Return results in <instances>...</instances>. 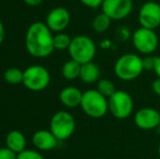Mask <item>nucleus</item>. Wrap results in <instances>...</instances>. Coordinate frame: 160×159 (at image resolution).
Returning <instances> with one entry per match:
<instances>
[{
	"mask_svg": "<svg viewBox=\"0 0 160 159\" xmlns=\"http://www.w3.org/2000/svg\"><path fill=\"white\" fill-rule=\"evenodd\" d=\"M28 52L35 58H47L55 50L53 35L46 23L34 22L28 26L25 35Z\"/></svg>",
	"mask_w": 160,
	"mask_h": 159,
	"instance_id": "1",
	"label": "nucleus"
},
{
	"mask_svg": "<svg viewBox=\"0 0 160 159\" xmlns=\"http://www.w3.org/2000/svg\"><path fill=\"white\" fill-rule=\"evenodd\" d=\"M114 73L117 77L125 82H130L143 73V58L136 53L122 55L114 63Z\"/></svg>",
	"mask_w": 160,
	"mask_h": 159,
	"instance_id": "2",
	"label": "nucleus"
},
{
	"mask_svg": "<svg viewBox=\"0 0 160 159\" xmlns=\"http://www.w3.org/2000/svg\"><path fill=\"white\" fill-rule=\"evenodd\" d=\"M81 108L89 118L100 119L109 111L108 98L101 95L97 89H88L83 93Z\"/></svg>",
	"mask_w": 160,
	"mask_h": 159,
	"instance_id": "3",
	"label": "nucleus"
},
{
	"mask_svg": "<svg viewBox=\"0 0 160 159\" xmlns=\"http://www.w3.org/2000/svg\"><path fill=\"white\" fill-rule=\"evenodd\" d=\"M69 53L71 59L84 64L94 60L96 56V45L91 37L86 35H78L73 37L69 47Z\"/></svg>",
	"mask_w": 160,
	"mask_h": 159,
	"instance_id": "4",
	"label": "nucleus"
},
{
	"mask_svg": "<svg viewBox=\"0 0 160 159\" xmlns=\"http://www.w3.org/2000/svg\"><path fill=\"white\" fill-rule=\"evenodd\" d=\"M50 131L59 141H65L73 135L76 127L74 117L64 110L58 111L50 119Z\"/></svg>",
	"mask_w": 160,
	"mask_h": 159,
	"instance_id": "5",
	"label": "nucleus"
},
{
	"mask_svg": "<svg viewBox=\"0 0 160 159\" xmlns=\"http://www.w3.org/2000/svg\"><path fill=\"white\" fill-rule=\"evenodd\" d=\"M109 112L116 119L124 120L131 117L134 108L132 96L124 91H116V93L108 98Z\"/></svg>",
	"mask_w": 160,
	"mask_h": 159,
	"instance_id": "6",
	"label": "nucleus"
},
{
	"mask_svg": "<svg viewBox=\"0 0 160 159\" xmlns=\"http://www.w3.org/2000/svg\"><path fill=\"white\" fill-rule=\"evenodd\" d=\"M50 80V73L45 67L31 66L24 70L22 84L30 91L42 92L48 87Z\"/></svg>",
	"mask_w": 160,
	"mask_h": 159,
	"instance_id": "7",
	"label": "nucleus"
},
{
	"mask_svg": "<svg viewBox=\"0 0 160 159\" xmlns=\"http://www.w3.org/2000/svg\"><path fill=\"white\" fill-rule=\"evenodd\" d=\"M132 42L135 49L143 55H152L158 47L159 38L155 30L139 27L133 33Z\"/></svg>",
	"mask_w": 160,
	"mask_h": 159,
	"instance_id": "8",
	"label": "nucleus"
},
{
	"mask_svg": "<svg viewBox=\"0 0 160 159\" xmlns=\"http://www.w3.org/2000/svg\"><path fill=\"white\" fill-rule=\"evenodd\" d=\"M101 12L107 14L112 21H120L131 14L133 0H103Z\"/></svg>",
	"mask_w": 160,
	"mask_h": 159,
	"instance_id": "9",
	"label": "nucleus"
},
{
	"mask_svg": "<svg viewBox=\"0 0 160 159\" xmlns=\"http://www.w3.org/2000/svg\"><path fill=\"white\" fill-rule=\"evenodd\" d=\"M138 22L142 27L156 30L160 26V4L156 1H147L138 11Z\"/></svg>",
	"mask_w": 160,
	"mask_h": 159,
	"instance_id": "10",
	"label": "nucleus"
},
{
	"mask_svg": "<svg viewBox=\"0 0 160 159\" xmlns=\"http://www.w3.org/2000/svg\"><path fill=\"white\" fill-rule=\"evenodd\" d=\"M134 122L141 130H155L160 127V112L152 107H144L135 112Z\"/></svg>",
	"mask_w": 160,
	"mask_h": 159,
	"instance_id": "11",
	"label": "nucleus"
},
{
	"mask_svg": "<svg viewBox=\"0 0 160 159\" xmlns=\"http://www.w3.org/2000/svg\"><path fill=\"white\" fill-rule=\"evenodd\" d=\"M71 21V15L68 9L63 7H57L53 8L50 12L47 14L46 24L51 32L60 33L63 32L65 28L69 26Z\"/></svg>",
	"mask_w": 160,
	"mask_h": 159,
	"instance_id": "12",
	"label": "nucleus"
},
{
	"mask_svg": "<svg viewBox=\"0 0 160 159\" xmlns=\"http://www.w3.org/2000/svg\"><path fill=\"white\" fill-rule=\"evenodd\" d=\"M33 144L38 151L47 152L56 148L59 140L53 135L50 130H38L33 134Z\"/></svg>",
	"mask_w": 160,
	"mask_h": 159,
	"instance_id": "13",
	"label": "nucleus"
},
{
	"mask_svg": "<svg viewBox=\"0 0 160 159\" xmlns=\"http://www.w3.org/2000/svg\"><path fill=\"white\" fill-rule=\"evenodd\" d=\"M83 93L75 86H67L61 89L59 94V99L63 106L68 108H76L81 106Z\"/></svg>",
	"mask_w": 160,
	"mask_h": 159,
	"instance_id": "14",
	"label": "nucleus"
},
{
	"mask_svg": "<svg viewBox=\"0 0 160 159\" xmlns=\"http://www.w3.org/2000/svg\"><path fill=\"white\" fill-rule=\"evenodd\" d=\"M6 146L15 154H19L26 149L25 135L19 130H12L6 136Z\"/></svg>",
	"mask_w": 160,
	"mask_h": 159,
	"instance_id": "15",
	"label": "nucleus"
},
{
	"mask_svg": "<svg viewBox=\"0 0 160 159\" xmlns=\"http://www.w3.org/2000/svg\"><path fill=\"white\" fill-rule=\"evenodd\" d=\"M100 69L95 62L91 61L81 66V72L78 79L85 84H93L99 81Z\"/></svg>",
	"mask_w": 160,
	"mask_h": 159,
	"instance_id": "16",
	"label": "nucleus"
},
{
	"mask_svg": "<svg viewBox=\"0 0 160 159\" xmlns=\"http://www.w3.org/2000/svg\"><path fill=\"white\" fill-rule=\"evenodd\" d=\"M81 66L82 64L78 63V61L73 59H70L68 61H65L62 66L61 69V73L62 77L65 80H75L80 77V72H81Z\"/></svg>",
	"mask_w": 160,
	"mask_h": 159,
	"instance_id": "17",
	"label": "nucleus"
},
{
	"mask_svg": "<svg viewBox=\"0 0 160 159\" xmlns=\"http://www.w3.org/2000/svg\"><path fill=\"white\" fill-rule=\"evenodd\" d=\"M111 21L112 20L108 17L107 14H105L103 12L98 13L93 20V26L94 31L97 33H105L107 30H109L110 25H111Z\"/></svg>",
	"mask_w": 160,
	"mask_h": 159,
	"instance_id": "18",
	"label": "nucleus"
},
{
	"mask_svg": "<svg viewBox=\"0 0 160 159\" xmlns=\"http://www.w3.org/2000/svg\"><path fill=\"white\" fill-rule=\"evenodd\" d=\"M23 75L24 71H22L19 68H9L4 71L3 73V80L8 84L11 85H18L23 83Z\"/></svg>",
	"mask_w": 160,
	"mask_h": 159,
	"instance_id": "19",
	"label": "nucleus"
},
{
	"mask_svg": "<svg viewBox=\"0 0 160 159\" xmlns=\"http://www.w3.org/2000/svg\"><path fill=\"white\" fill-rule=\"evenodd\" d=\"M97 91L103 95L105 97L109 98L110 96H112L116 93V85L109 79H99V81L97 82Z\"/></svg>",
	"mask_w": 160,
	"mask_h": 159,
	"instance_id": "20",
	"label": "nucleus"
},
{
	"mask_svg": "<svg viewBox=\"0 0 160 159\" xmlns=\"http://www.w3.org/2000/svg\"><path fill=\"white\" fill-rule=\"evenodd\" d=\"M72 38L65 33H57L56 35H53V47L55 50H65L69 49L70 44H71Z\"/></svg>",
	"mask_w": 160,
	"mask_h": 159,
	"instance_id": "21",
	"label": "nucleus"
},
{
	"mask_svg": "<svg viewBox=\"0 0 160 159\" xmlns=\"http://www.w3.org/2000/svg\"><path fill=\"white\" fill-rule=\"evenodd\" d=\"M17 159H45V157L39 152L33 149H24L23 152L18 154Z\"/></svg>",
	"mask_w": 160,
	"mask_h": 159,
	"instance_id": "22",
	"label": "nucleus"
},
{
	"mask_svg": "<svg viewBox=\"0 0 160 159\" xmlns=\"http://www.w3.org/2000/svg\"><path fill=\"white\" fill-rule=\"evenodd\" d=\"M17 155L7 146L0 148V159H17Z\"/></svg>",
	"mask_w": 160,
	"mask_h": 159,
	"instance_id": "23",
	"label": "nucleus"
},
{
	"mask_svg": "<svg viewBox=\"0 0 160 159\" xmlns=\"http://www.w3.org/2000/svg\"><path fill=\"white\" fill-rule=\"evenodd\" d=\"M155 59L156 57H152V56H147V57L143 58V68L144 71H150L154 70L155 68Z\"/></svg>",
	"mask_w": 160,
	"mask_h": 159,
	"instance_id": "24",
	"label": "nucleus"
},
{
	"mask_svg": "<svg viewBox=\"0 0 160 159\" xmlns=\"http://www.w3.org/2000/svg\"><path fill=\"white\" fill-rule=\"evenodd\" d=\"M84 6L88 7V8H92V9H97L99 7H101L102 4L103 0H80Z\"/></svg>",
	"mask_w": 160,
	"mask_h": 159,
	"instance_id": "25",
	"label": "nucleus"
},
{
	"mask_svg": "<svg viewBox=\"0 0 160 159\" xmlns=\"http://www.w3.org/2000/svg\"><path fill=\"white\" fill-rule=\"evenodd\" d=\"M117 36L121 40H127L131 36V32L128 31V27H120L117 32Z\"/></svg>",
	"mask_w": 160,
	"mask_h": 159,
	"instance_id": "26",
	"label": "nucleus"
},
{
	"mask_svg": "<svg viewBox=\"0 0 160 159\" xmlns=\"http://www.w3.org/2000/svg\"><path fill=\"white\" fill-rule=\"evenodd\" d=\"M152 89L156 95L160 96V77H157L152 81Z\"/></svg>",
	"mask_w": 160,
	"mask_h": 159,
	"instance_id": "27",
	"label": "nucleus"
},
{
	"mask_svg": "<svg viewBox=\"0 0 160 159\" xmlns=\"http://www.w3.org/2000/svg\"><path fill=\"white\" fill-rule=\"evenodd\" d=\"M154 72H155V74L157 75V77H160V56L156 57V59H155Z\"/></svg>",
	"mask_w": 160,
	"mask_h": 159,
	"instance_id": "28",
	"label": "nucleus"
},
{
	"mask_svg": "<svg viewBox=\"0 0 160 159\" xmlns=\"http://www.w3.org/2000/svg\"><path fill=\"white\" fill-rule=\"evenodd\" d=\"M24 3H26L28 6H31V7H37L42 3L44 0H22Z\"/></svg>",
	"mask_w": 160,
	"mask_h": 159,
	"instance_id": "29",
	"label": "nucleus"
},
{
	"mask_svg": "<svg viewBox=\"0 0 160 159\" xmlns=\"http://www.w3.org/2000/svg\"><path fill=\"white\" fill-rule=\"evenodd\" d=\"M4 37H6V30H4L3 23H2L1 20H0V45L3 42Z\"/></svg>",
	"mask_w": 160,
	"mask_h": 159,
	"instance_id": "30",
	"label": "nucleus"
},
{
	"mask_svg": "<svg viewBox=\"0 0 160 159\" xmlns=\"http://www.w3.org/2000/svg\"><path fill=\"white\" fill-rule=\"evenodd\" d=\"M158 155H159V157H160V143H159V145H158Z\"/></svg>",
	"mask_w": 160,
	"mask_h": 159,
	"instance_id": "31",
	"label": "nucleus"
}]
</instances>
